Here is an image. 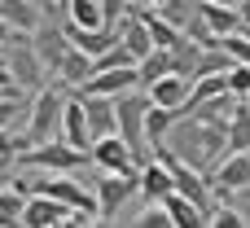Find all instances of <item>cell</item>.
Segmentation results:
<instances>
[{"label":"cell","mask_w":250,"mask_h":228,"mask_svg":"<svg viewBox=\"0 0 250 228\" xmlns=\"http://www.w3.org/2000/svg\"><path fill=\"white\" fill-rule=\"evenodd\" d=\"M9 88H18V83H13V75H9V62L0 57V92H9Z\"/></svg>","instance_id":"f1b7e54d"},{"label":"cell","mask_w":250,"mask_h":228,"mask_svg":"<svg viewBox=\"0 0 250 228\" xmlns=\"http://www.w3.org/2000/svg\"><path fill=\"white\" fill-rule=\"evenodd\" d=\"M171 154H180L189 167L198 171H215V163L229 154V123H211V119H198V114H180V123L167 132L163 141Z\"/></svg>","instance_id":"6da1fadb"},{"label":"cell","mask_w":250,"mask_h":228,"mask_svg":"<svg viewBox=\"0 0 250 228\" xmlns=\"http://www.w3.org/2000/svg\"><path fill=\"white\" fill-rule=\"evenodd\" d=\"M62 141L75 145V149H92V127H88V114H83V97H66V110H62Z\"/></svg>","instance_id":"7c38bea8"},{"label":"cell","mask_w":250,"mask_h":228,"mask_svg":"<svg viewBox=\"0 0 250 228\" xmlns=\"http://www.w3.org/2000/svg\"><path fill=\"white\" fill-rule=\"evenodd\" d=\"M57 4H66V0H57Z\"/></svg>","instance_id":"d590c367"},{"label":"cell","mask_w":250,"mask_h":228,"mask_svg":"<svg viewBox=\"0 0 250 228\" xmlns=\"http://www.w3.org/2000/svg\"><path fill=\"white\" fill-rule=\"evenodd\" d=\"M193 4H202V0H193Z\"/></svg>","instance_id":"e575fe53"},{"label":"cell","mask_w":250,"mask_h":228,"mask_svg":"<svg viewBox=\"0 0 250 228\" xmlns=\"http://www.w3.org/2000/svg\"><path fill=\"white\" fill-rule=\"evenodd\" d=\"M88 158H92L101 171H114V176H141V158L132 154V145H127L119 132L97 136V141H92V149H88Z\"/></svg>","instance_id":"8992f818"},{"label":"cell","mask_w":250,"mask_h":228,"mask_svg":"<svg viewBox=\"0 0 250 228\" xmlns=\"http://www.w3.org/2000/svg\"><path fill=\"white\" fill-rule=\"evenodd\" d=\"M141 189V176H114L105 171V180H97V224H114V215L127 207V198Z\"/></svg>","instance_id":"52a82bcc"},{"label":"cell","mask_w":250,"mask_h":228,"mask_svg":"<svg viewBox=\"0 0 250 228\" xmlns=\"http://www.w3.org/2000/svg\"><path fill=\"white\" fill-rule=\"evenodd\" d=\"M92 75H97L92 53H83L79 44H70V53L62 57V66H57V75H53V79H62V83H70V88H83Z\"/></svg>","instance_id":"9a60e30c"},{"label":"cell","mask_w":250,"mask_h":228,"mask_svg":"<svg viewBox=\"0 0 250 228\" xmlns=\"http://www.w3.org/2000/svg\"><path fill=\"white\" fill-rule=\"evenodd\" d=\"M70 220V207L48 198V193H31L26 198V211H22V228H57Z\"/></svg>","instance_id":"8fae6325"},{"label":"cell","mask_w":250,"mask_h":228,"mask_svg":"<svg viewBox=\"0 0 250 228\" xmlns=\"http://www.w3.org/2000/svg\"><path fill=\"white\" fill-rule=\"evenodd\" d=\"M22 211H26V193L13 189L9 180H0V228L22 224Z\"/></svg>","instance_id":"7402d4cb"},{"label":"cell","mask_w":250,"mask_h":228,"mask_svg":"<svg viewBox=\"0 0 250 228\" xmlns=\"http://www.w3.org/2000/svg\"><path fill=\"white\" fill-rule=\"evenodd\" d=\"M207 224H215V228H242V224H250V215L233 211V207H224V202H215V207H211V220H207Z\"/></svg>","instance_id":"484cf974"},{"label":"cell","mask_w":250,"mask_h":228,"mask_svg":"<svg viewBox=\"0 0 250 228\" xmlns=\"http://www.w3.org/2000/svg\"><path fill=\"white\" fill-rule=\"evenodd\" d=\"M246 215H250V198H246Z\"/></svg>","instance_id":"1f68e13d"},{"label":"cell","mask_w":250,"mask_h":228,"mask_svg":"<svg viewBox=\"0 0 250 228\" xmlns=\"http://www.w3.org/2000/svg\"><path fill=\"white\" fill-rule=\"evenodd\" d=\"M229 88H233L237 97H246V101H250V66H242V62H237V66L229 70Z\"/></svg>","instance_id":"83f0119b"},{"label":"cell","mask_w":250,"mask_h":228,"mask_svg":"<svg viewBox=\"0 0 250 228\" xmlns=\"http://www.w3.org/2000/svg\"><path fill=\"white\" fill-rule=\"evenodd\" d=\"M62 110H66V97L57 88H35V97L26 105V141L31 145L57 141L62 136Z\"/></svg>","instance_id":"7a4b0ae2"},{"label":"cell","mask_w":250,"mask_h":228,"mask_svg":"<svg viewBox=\"0 0 250 228\" xmlns=\"http://www.w3.org/2000/svg\"><path fill=\"white\" fill-rule=\"evenodd\" d=\"M163 207H167V215H171V228H202L207 224V211H202L193 198H185V193H167Z\"/></svg>","instance_id":"e0dca14e"},{"label":"cell","mask_w":250,"mask_h":228,"mask_svg":"<svg viewBox=\"0 0 250 228\" xmlns=\"http://www.w3.org/2000/svg\"><path fill=\"white\" fill-rule=\"evenodd\" d=\"M189 88H193V79L189 75H163V79H154L145 92H149V101L154 105H167V110H185V101H189Z\"/></svg>","instance_id":"5bb4252c"},{"label":"cell","mask_w":250,"mask_h":228,"mask_svg":"<svg viewBox=\"0 0 250 228\" xmlns=\"http://www.w3.org/2000/svg\"><path fill=\"white\" fill-rule=\"evenodd\" d=\"M0 18L13 26V31H35L44 18L35 9V0H0Z\"/></svg>","instance_id":"d6986e66"},{"label":"cell","mask_w":250,"mask_h":228,"mask_svg":"<svg viewBox=\"0 0 250 228\" xmlns=\"http://www.w3.org/2000/svg\"><path fill=\"white\" fill-rule=\"evenodd\" d=\"M66 22L75 26H110L101 13V0H66Z\"/></svg>","instance_id":"cb8c5ba5"},{"label":"cell","mask_w":250,"mask_h":228,"mask_svg":"<svg viewBox=\"0 0 250 228\" xmlns=\"http://www.w3.org/2000/svg\"><path fill=\"white\" fill-rule=\"evenodd\" d=\"M242 35H246V40H250V22H242Z\"/></svg>","instance_id":"f546056e"},{"label":"cell","mask_w":250,"mask_h":228,"mask_svg":"<svg viewBox=\"0 0 250 228\" xmlns=\"http://www.w3.org/2000/svg\"><path fill=\"white\" fill-rule=\"evenodd\" d=\"M220 92H233V88H229V70H220V75H198V79H193V88H189L185 114H189V110H198L207 97H220Z\"/></svg>","instance_id":"ffe728a7"},{"label":"cell","mask_w":250,"mask_h":228,"mask_svg":"<svg viewBox=\"0 0 250 228\" xmlns=\"http://www.w3.org/2000/svg\"><path fill=\"white\" fill-rule=\"evenodd\" d=\"M220 4H242V0H220Z\"/></svg>","instance_id":"4dcf8cb0"},{"label":"cell","mask_w":250,"mask_h":228,"mask_svg":"<svg viewBox=\"0 0 250 228\" xmlns=\"http://www.w3.org/2000/svg\"><path fill=\"white\" fill-rule=\"evenodd\" d=\"M149 4H163V0H149Z\"/></svg>","instance_id":"d6a6232c"},{"label":"cell","mask_w":250,"mask_h":228,"mask_svg":"<svg viewBox=\"0 0 250 228\" xmlns=\"http://www.w3.org/2000/svg\"><path fill=\"white\" fill-rule=\"evenodd\" d=\"M132 4H145V0H132Z\"/></svg>","instance_id":"836d02e7"},{"label":"cell","mask_w":250,"mask_h":228,"mask_svg":"<svg viewBox=\"0 0 250 228\" xmlns=\"http://www.w3.org/2000/svg\"><path fill=\"white\" fill-rule=\"evenodd\" d=\"M132 88H141V70H136V62L132 66H110V70H97L79 92H101V97H123V92H132Z\"/></svg>","instance_id":"30bf717a"},{"label":"cell","mask_w":250,"mask_h":228,"mask_svg":"<svg viewBox=\"0 0 250 228\" xmlns=\"http://www.w3.org/2000/svg\"><path fill=\"white\" fill-rule=\"evenodd\" d=\"M18 163L22 167H31V171H79L83 163H88V149H75V145H66L62 136L57 141H44V145H31L26 154H18Z\"/></svg>","instance_id":"5b68a950"},{"label":"cell","mask_w":250,"mask_h":228,"mask_svg":"<svg viewBox=\"0 0 250 228\" xmlns=\"http://www.w3.org/2000/svg\"><path fill=\"white\" fill-rule=\"evenodd\" d=\"M31 44H35V53H40L44 70H48V75H57L62 57L70 53V35H66V26H57V22H40V26L31 31Z\"/></svg>","instance_id":"9c48e42d"},{"label":"cell","mask_w":250,"mask_h":228,"mask_svg":"<svg viewBox=\"0 0 250 228\" xmlns=\"http://www.w3.org/2000/svg\"><path fill=\"white\" fill-rule=\"evenodd\" d=\"M4 62H9V75H13L18 88H26V92L44 88L48 70H44V62H40V53L31 44V31H13V40L4 44Z\"/></svg>","instance_id":"277c9868"},{"label":"cell","mask_w":250,"mask_h":228,"mask_svg":"<svg viewBox=\"0 0 250 228\" xmlns=\"http://www.w3.org/2000/svg\"><path fill=\"white\" fill-rule=\"evenodd\" d=\"M198 57H202V44H198L193 35H180V40L171 44V70H176V75H189V79H193Z\"/></svg>","instance_id":"44dd1931"},{"label":"cell","mask_w":250,"mask_h":228,"mask_svg":"<svg viewBox=\"0 0 250 228\" xmlns=\"http://www.w3.org/2000/svg\"><path fill=\"white\" fill-rule=\"evenodd\" d=\"M198 18L207 22V31H211L215 40H224V35L242 31V22H246L237 4H220V0H202V4H198Z\"/></svg>","instance_id":"4fadbf2b"},{"label":"cell","mask_w":250,"mask_h":228,"mask_svg":"<svg viewBox=\"0 0 250 228\" xmlns=\"http://www.w3.org/2000/svg\"><path fill=\"white\" fill-rule=\"evenodd\" d=\"M180 114H185V110H167V105H154V101H149V110H145V136H149V145H163L167 132L180 123Z\"/></svg>","instance_id":"ac0fdd59"},{"label":"cell","mask_w":250,"mask_h":228,"mask_svg":"<svg viewBox=\"0 0 250 228\" xmlns=\"http://www.w3.org/2000/svg\"><path fill=\"white\" fill-rule=\"evenodd\" d=\"M246 198H250V189H246Z\"/></svg>","instance_id":"8d00e7d4"},{"label":"cell","mask_w":250,"mask_h":228,"mask_svg":"<svg viewBox=\"0 0 250 228\" xmlns=\"http://www.w3.org/2000/svg\"><path fill=\"white\" fill-rule=\"evenodd\" d=\"M145 110H149V92H145V88H132V92L114 97L119 136L132 145V154L141 158V167H145V145H149V136H145Z\"/></svg>","instance_id":"3957f363"},{"label":"cell","mask_w":250,"mask_h":228,"mask_svg":"<svg viewBox=\"0 0 250 228\" xmlns=\"http://www.w3.org/2000/svg\"><path fill=\"white\" fill-rule=\"evenodd\" d=\"M207 180H211V193H215V198L246 193V189H250V149H246V154H224Z\"/></svg>","instance_id":"ba28073f"},{"label":"cell","mask_w":250,"mask_h":228,"mask_svg":"<svg viewBox=\"0 0 250 228\" xmlns=\"http://www.w3.org/2000/svg\"><path fill=\"white\" fill-rule=\"evenodd\" d=\"M132 62H136V57H132V48H127V44H110L105 53H97V57H92V66H97V70H110V66H132Z\"/></svg>","instance_id":"d4e9b609"},{"label":"cell","mask_w":250,"mask_h":228,"mask_svg":"<svg viewBox=\"0 0 250 228\" xmlns=\"http://www.w3.org/2000/svg\"><path fill=\"white\" fill-rule=\"evenodd\" d=\"M136 70H141V88H149L154 79L171 75V48H149V53L136 62Z\"/></svg>","instance_id":"603a6c76"},{"label":"cell","mask_w":250,"mask_h":228,"mask_svg":"<svg viewBox=\"0 0 250 228\" xmlns=\"http://www.w3.org/2000/svg\"><path fill=\"white\" fill-rule=\"evenodd\" d=\"M141 228H171V215H167V207L163 202H149L145 211H141V220H136Z\"/></svg>","instance_id":"4316f807"},{"label":"cell","mask_w":250,"mask_h":228,"mask_svg":"<svg viewBox=\"0 0 250 228\" xmlns=\"http://www.w3.org/2000/svg\"><path fill=\"white\" fill-rule=\"evenodd\" d=\"M141 193H145V202H163L167 193H176V180H171V171H167L163 158H154V163L141 167Z\"/></svg>","instance_id":"2e32d148"}]
</instances>
